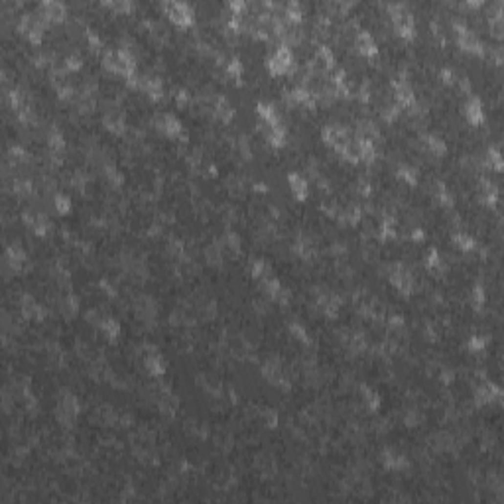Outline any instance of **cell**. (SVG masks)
I'll use <instances>...</instances> for the list:
<instances>
[{"label":"cell","mask_w":504,"mask_h":504,"mask_svg":"<svg viewBox=\"0 0 504 504\" xmlns=\"http://www.w3.org/2000/svg\"><path fill=\"white\" fill-rule=\"evenodd\" d=\"M268 69L274 75H284L287 71L294 69V59H292V51L287 49V45H280L276 49V53L268 59Z\"/></svg>","instance_id":"obj_1"},{"label":"cell","mask_w":504,"mask_h":504,"mask_svg":"<svg viewBox=\"0 0 504 504\" xmlns=\"http://www.w3.org/2000/svg\"><path fill=\"white\" fill-rule=\"evenodd\" d=\"M77 416H79V402H77V398L71 396V394H65L59 400V404H57V419L65 427H71L75 423Z\"/></svg>","instance_id":"obj_2"},{"label":"cell","mask_w":504,"mask_h":504,"mask_svg":"<svg viewBox=\"0 0 504 504\" xmlns=\"http://www.w3.org/2000/svg\"><path fill=\"white\" fill-rule=\"evenodd\" d=\"M388 10H390V16H392V20H394L396 30H398L404 38H410L412 32H414V18H412V14L406 10V6H402V4H390Z\"/></svg>","instance_id":"obj_3"},{"label":"cell","mask_w":504,"mask_h":504,"mask_svg":"<svg viewBox=\"0 0 504 504\" xmlns=\"http://www.w3.org/2000/svg\"><path fill=\"white\" fill-rule=\"evenodd\" d=\"M166 12L168 16L172 18L174 24L177 26H187L191 24V8L187 4H181V2H168L166 4Z\"/></svg>","instance_id":"obj_4"},{"label":"cell","mask_w":504,"mask_h":504,"mask_svg":"<svg viewBox=\"0 0 504 504\" xmlns=\"http://www.w3.org/2000/svg\"><path fill=\"white\" fill-rule=\"evenodd\" d=\"M455 28H457L459 45H461L463 49L475 51V53H482V45H481V42L477 40V36H475L471 30H467V28H463V26H455Z\"/></svg>","instance_id":"obj_5"},{"label":"cell","mask_w":504,"mask_h":504,"mask_svg":"<svg viewBox=\"0 0 504 504\" xmlns=\"http://www.w3.org/2000/svg\"><path fill=\"white\" fill-rule=\"evenodd\" d=\"M156 124H158V128H160L162 132H166L168 136H177V134L181 132L179 120H177L175 116H172V114H160V116L156 118Z\"/></svg>","instance_id":"obj_6"},{"label":"cell","mask_w":504,"mask_h":504,"mask_svg":"<svg viewBox=\"0 0 504 504\" xmlns=\"http://www.w3.org/2000/svg\"><path fill=\"white\" fill-rule=\"evenodd\" d=\"M492 400H500V390L494 386V384H484L477 390L475 394V402L481 406V404H490Z\"/></svg>","instance_id":"obj_7"},{"label":"cell","mask_w":504,"mask_h":504,"mask_svg":"<svg viewBox=\"0 0 504 504\" xmlns=\"http://www.w3.org/2000/svg\"><path fill=\"white\" fill-rule=\"evenodd\" d=\"M40 12L45 16V20H63L65 18V6L61 2H44L40 6Z\"/></svg>","instance_id":"obj_8"},{"label":"cell","mask_w":504,"mask_h":504,"mask_svg":"<svg viewBox=\"0 0 504 504\" xmlns=\"http://www.w3.org/2000/svg\"><path fill=\"white\" fill-rule=\"evenodd\" d=\"M394 89H396V99L402 107H408V109L414 107V93H412V89L406 81H396Z\"/></svg>","instance_id":"obj_9"},{"label":"cell","mask_w":504,"mask_h":504,"mask_svg":"<svg viewBox=\"0 0 504 504\" xmlns=\"http://www.w3.org/2000/svg\"><path fill=\"white\" fill-rule=\"evenodd\" d=\"M144 365H146V369H148V373L152 376H162L166 373V363H164V358L158 352H150L146 356V363H144Z\"/></svg>","instance_id":"obj_10"},{"label":"cell","mask_w":504,"mask_h":504,"mask_svg":"<svg viewBox=\"0 0 504 504\" xmlns=\"http://www.w3.org/2000/svg\"><path fill=\"white\" fill-rule=\"evenodd\" d=\"M356 47L363 55H374L376 53V44H374L373 36L367 34V32H361L356 36Z\"/></svg>","instance_id":"obj_11"},{"label":"cell","mask_w":504,"mask_h":504,"mask_svg":"<svg viewBox=\"0 0 504 504\" xmlns=\"http://www.w3.org/2000/svg\"><path fill=\"white\" fill-rule=\"evenodd\" d=\"M467 118L471 124H481L484 120V112H482V105L479 99H471L467 103Z\"/></svg>","instance_id":"obj_12"},{"label":"cell","mask_w":504,"mask_h":504,"mask_svg":"<svg viewBox=\"0 0 504 504\" xmlns=\"http://www.w3.org/2000/svg\"><path fill=\"white\" fill-rule=\"evenodd\" d=\"M287 181H290V187L294 191V195L298 199H306L307 197V183L300 174H290L287 175Z\"/></svg>","instance_id":"obj_13"},{"label":"cell","mask_w":504,"mask_h":504,"mask_svg":"<svg viewBox=\"0 0 504 504\" xmlns=\"http://www.w3.org/2000/svg\"><path fill=\"white\" fill-rule=\"evenodd\" d=\"M136 311H138V317H140V319L150 321V319L154 317V313H156V306H154V302H152L150 298H140V302H138V306H136Z\"/></svg>","instance_id":"obj_14"},{"label":"cell","mask_w":504,"mask_h":504,"mask_svg":"<svg viewBox=\"0 0 504 504\" xmlns=\"http://www.w3.org/2000/svg\"><path fill=\"white\" fill-rule=\"evenodd\" d=\"M105 126H107L109 130H112V132L120 134V132L124 130V120H122V116H120L118 112L109 110V112L105 114Z\"/></svg>","instance_id":"obj_15"},{"label":"cell","mask_w":504,"mask_h":504,"mask_svg":"<svg viewBox=\"0 0 504 504\" xmlns=\"http://www.w3.org/2000/svg\"><path fill=\"white\" fill-rule=\"evenodd\" d=\"M384 463H386L388 469H404V467L408 465L406 459H404L402 455H398L396 451H392V449L384 451Z\"/></svg>","instance_id":"obj_16"},{"label":"cell","mask_w":504,"mask_h":504,"mask_svg":"<svg viewBox=\"0 0 504 504\" xmlns=\"http://www.w3.org/2000/svg\"><path fill=\"white\" fill-rule=\"evenodd\" d=\"M99 325H101V331H103L109 339H116V337H118V333H120V325H118V321H116V319L107 317V319H103Z\"/></svg>","instance_id":"obj_17"},{"label":"cell","mask_w":504,"mask_h":504,"mask_svg":"<svg viewBox=\"0 0 504 504\" xmlns=\"http://www.w3.org/2000/svg\"><path fill=\"white\" fill-rule=\"evenodd\" d=\"M175 410H177V400H175L174 396H170V394H164L162 400H160V412H162L164 416L172 417V416L175 414Z\"/></svg>","instance_id":"obj_18"},{"label":"cell","mask_w":504,"mask_h":504,"mask_svg":"<svg viewBox=\"0 0 504 504\" xmlns=\"http://www.w3.org/2000/svg\"><path fill=\"white\" fill-rule=\"evenodd\" d=\"M262 290H264L270 298H278L280 292H282V285H280V282L274 280V278H264V280H262Z\"/></svg>","instance_id":"obj_19"},{"label":"cell","mask_w":504,"mask_h":504,"mask_svg":"<svg viewBox=\"0 0 504 504\" xmlns=\"http://www.w3.org/2000/svg\"><path fill=\"white\" fill-rule=\"evenodd\" d=\"M215 110H217V116H219L223 122H229V120L233 118V107H231L225 99H219V101H217V107H215Z\"/></svg>","instance_id":"obj_20"},{"label":"cell","mask_w":504,"mask_h":504,"mask_svg":"<svg viewBox=\"0 0 504 504\" xmlns=\"http://www.w3.org/2000/svg\"><path fill=\"white\" fill-rule=\"evenodd\" d=\"M425 146L434 152L436 156H441L443 152H445V144L439 140V138H436V136H429L427 140H425Z\"/></svg>","instance_id":"obj_21"},{"label":"cell","mask_w":504,"mask_h":504,"mask_svg":"<svg viewBox=\"0 0 504 504\" xmlns=\"http://www.w3.org/2000/svg\"><path fill=\"white\" fill-rule=\"evenodd\" d=\"M315 61H317L319 65H323V67H331V65H333V55H331V51L323 45V47H319V49H317V53H315Z\"/></svg>","instance_id":"obj_22"},{"label":"cell","mask_w":504,"mask_h":504,"mask_svg":"<svg viewBox=\"0 0 504 504\" xmlns=\"http://www.w3.org/2000/svg\"><path fill=\"white\" fill-rule=\"evenodd\" d=\"M285 16L290 18L292 22H298L300 18H302V6L298 4V2H290L285 6Z\"/></svg>","instance_id":"obj_23"},{"label":"cell","mask_w":504,"mask_h":504,"mask_svg":"<svg viewBox=\"0 0 504 504\" xmlns=\"http://www.w3.org/2000/svg\"><path fill=\"white\" fill-rule=\"evenodd\" d=\"M268 266H266V262H262V260H256V262H252V276H256V278H268Z\"/></svg>","instance_id":"obj_24"},{"label":"cell","mask_w":504,"mask_h":504,"mask_svg":"<svg viewBox=\"0 0 504 504\" xmlns=\"http://www.w3.org/2000/svg\"><path fill=\"white\" fill-rule=\"evenodd\" d=\"M47 142H49V148H51V150H61V148H63V138H61V134L55 132V130H51Z\"/></svg>","instance_id":"obj_25"},{"label":"cell","mask_w":504,"mask_h":504,"mask_svg":"<svg viewBox=\"0 0 504 504\" xmlns=\"http://www.w3.org/2000/svg\"><path fill=\"white\" fill-rule=\"evenodd\" d=\"M455 242L459 244V248H461V250H471V248L475 246L473 239H471V237H467V235H457V237H455Z\"/></svg>","instance_id":"obj_26"},{"label":"cell","mask_w":504,"mask_h":504,"mask_svg":"<svg viewBox=\"0 0 504 504\" xmlns=\"http://www.w3.org/2000/svg\"><path fill=\"white\" fill-rule=\"evenodd\" d=\"M241 71H242V65H241L239 59H233V61L227 65V73H229L231 77H235V79L241 77Z\"/></svg>","instance_id":"obj_27"},{"label":"cell","mask_w":504,"mask_h":504,"mask_svg":"<svg viewBox=\"0 0 504 504\" xmlns=\"http://www.w3.org/2000/svg\"><path fill=\"white\" fill-rule=\"evenodd\" d=\"M225 244H227L233 252H239V248H241V241H239V237H237V235H233V233L225 237Z\"/></svg>","instance_id":"obj_28"},{"label":"cell","mask_w":504,"mask_h":504,"mask_svg":"<svg viewBox=\"0 0 504 504\" xmlns=\"http://www.w3.org/2000/svg\"><path fill=\"white\" fill-rule=\"evenodd\" d=\"M363 398H365V402L369 404V408H376L378 406V396L374 394V392H371L369 388H363Z\"/></svg>","instance_id":"obj_29"},{"label":"cell","mask_w":504,"mask_h":504,"mask_svg":"<svg viewBox=\"0 0 504 504\" xmlns=\"http://www.w3.org/2000/svg\"><path fill=\"white\" fill-rule=\"evenodd\" d=\"M55 207L59 213H67L69 211V199L65 195H55Z\"/></svg>","instance_id":"obj_30"},{"label":"cell","mask_w":504,"mask_h":504,"mask_svg":"<svg viewBox=\"0 0 504 504\" xmlns=\"http://www.w3.org/2000/svg\"><path fill=\"white\" fill-rule=\"evenodd\" d=\"M488 162L494 166V170H502V162H500V154H498V150H490L488 152Z\"/></svg>","instance_id":"obj_31"},{"label":"cell","mask_w":504,"mask_h":504,"mask_svg":"<svg viewBox=\"0 0 504 504\" xmlns=\"http://www.w3.org/2000/svg\"><path fill=\"white\" fill-rule=\"evenodd\" d=\"M107 179H109L110 183L118 185V183L122 181V175H120V174H118V172H116L114 168H110V166H109V168H107Z\"/></svg>","instance_id":"obj_32"},{"label":"cell","mask_w":504,"mask_h":504,"mask_svg":"<svg viewBox=\"0 0 504 504\" xmlns=\"http://www.w3.org/2000/svg\"><path fill=\"white\" fill-rule=\"evenodd\" d=\"M400 175H402L406 181L416 183V172H414L412 168H400Z\"/></svg>","instance_id":"obj_33"},{"label":"cell","mask_w":504,"mask_h":504,"mask_svg":"<svg viewBox=\"0 0 504 504\" xmlns=\"http://www.w3.org/2000/svg\"><path fill=\"white\" fill-rule=\"evenodd\" d=\"M290 329H292L294 337H298V339H302V341H307V335H306V331H304V327H302V325L292 323V325H290Z\"/></svg>","instance_id":"obj_34"},{"label":"cell","mask_w":504,"mask_h":504,"mask_svg":"<svg viewBox=\"0 0 504 504\" xmlns=\"http://www.w3.org/2000/svg\"><path fill=\"white\" fill-rule=\"evenodd\" d=\"M110 8H114V10H118V12H130V2H110L109 4Z\"/></svg>","instance_id":"obj_35"},{"label":"cell","mask_w":504,"mask_h":504,"mask_svg":"<svg viewBox=\"0 0 504 504\" xmlns=\"http://www.w3.org/2000/svg\"><path fill=\"white\" fill-rule=\"evenodd\" d=\"M81 67V57H69L67 59V69H79Z\"/></svg>","instance_id":"obj_36"},{"label":"cell","mask_w":504,"mask_h":504,"mask_svg":"<svg viewBox=\"0 0 504 504\" xmlns=\"http://www.w3.org/2000/svg\"><path fill=\"white\" fill-rule=\"evenodd\" d=\"M469 345H471V349H473V351H479V349H482V345H484V339H479V337H473V339H471V343H469Z\"/></svg>","instance_id":"obj_37"},{"label":"cell","mask_w":504,"mask_h":504,"mask_svg":"<svg viewBox=\"0 0 504 504\" xmlns=\"http://www.w3.org/2000/svg\"><path fill=\"white\" fill-rule=\"evenodd\" d=\"M482 298H484V296H482V290H481V287H477V290H475V302H477V306L482 304Z\"/></svg>","instance_id":"obj_38"}]
</instances>
